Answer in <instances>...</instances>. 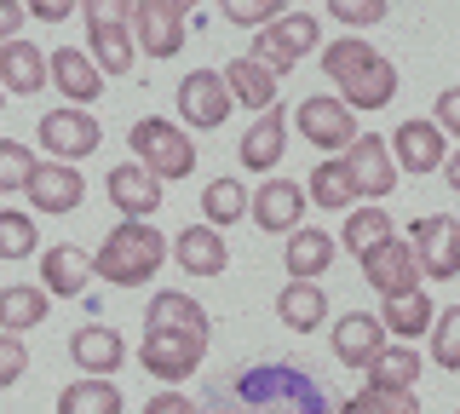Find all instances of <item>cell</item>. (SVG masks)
Instances as JSON below:
<instances>
[{
    "mask_svg": "<svg viewBox=\"0 0 460 414\" xmlns=\"http://www.w3.org/2000/svg\"><path fill=\"white\" fill-rule=\"evenodd\" d=\"M213 409L219 414H334L323 385L294 363H248L236 380L219 385Z\"/></svg>",
    "mask_w": 460,
    "mask_h": 414,
    "instance_id": "cell-1",
    "label": "cell"
},
{
    "mask_svg": "<svg viewBox=\"0 0 460 414\" xmlns=\"http://www.w3.org/2000/svg\"><path fill=\"white\" fill-rule=\"evenodd\" d=\"M323 75L340 87L351 110H385L397 98V69L385 52H374L363 35H340L323 47Z\"/></svg>",
    "mask_w": 460,
    "mask_h": 414,
    "instance_id": "cell-2",
    "label": "cell"
},
{
    "mask_svg": "<svg viewBox=\"0 0 460 414\" xmlns=\"http://www.w3.org/2000/svg\"><path fill=\"white\" fill-rule=\"evenodd\" d=\"M162 265H167V236L150 219H121L93 253V277L110 288H144Z\"/></svg>",
    "mask_w": 460,
    "mask_h": 414,
    "instance_id": "cell-3",
    "label": "cell"
},
{
    "mask_svg": "<svg viewBox=\"0 0 460 414\" xmlns=\"http://www.w3.org/2000/svg\"><path fill=\"white\" fill-rule=\"evenodd\" d=\"M133 162L150 167L155 179H190L196 173V145L179 121H162V116H144L133 121Z\"/></svg>",
    "mask_w": 460,
    "mask_h": 414,
    "instance_id": "cell-4",
    "label": "cell"
},
{
    "mask_svg": "<svg viewBox=\"0 0 460 414\" xmlns=\"http://www.w3.org/2000/svg\"><path fill=\"white\" fill-rule=\"evenodd\" d=\"M208 357V334H190V328H144V346H138V363L150 380L162 385H184L201 368Z\"/></svg>",
    "mask_w": 460,
    "mask_h": 414,
    "instance_id": "cell-5",
    "label": "cell"
},
{
    "mask_svg": "<svg viewBox=\"0 0 460 414\" xmlns=\"http://www.w3.org/2000/svg\"><path fill=\"white\" fill-rule=\"evenodd\" d=\"M323 40V23L311 18V12H277L270 23H259L253 30V58L265 69H277V75H288L305 52Z\"/></svg>",
    "mask_w": 460,
    "mask_h": 414,
    "instance_id": "cell-6",
    "label": "cell"
},
{
    "mask_svg": "<svg viewBox=\"0 0 460 414\" xmlns=\"http://www.w3.org/2000/svg\"><path fill=\"white\" fill-rule=\"evenodd\" d=\"M340 162H345L351 190L368 196V202H385V196L397 190V162H392V145H385L380 133H357L351 145L340 150Z\"/></svg>",
    "mask_w": 460,
    "mask_h": 414,
    "instance_id": "cell-7",
    "label": "cell"
},
{
    "mask_svg": "<svg viewBox=\"0 0 460 414\" xmlns=\"http://www.w3.org/2000/svg\"><path fill=\"white\" fill-rule=\"evenodd\" d=\"M40 145H47L52 162H86L104 145V127H98V116H86L81 104H64V110L40 116Z\"/></svg>",
    "mask_w": 460,
    "mask_h": 414,
    "instance_id": "cell-8",
    "label": "cell"
},
{
    "mask_svg": "<svg viewBox=\"0 0 460 414\" xmlns=\"http://www.w3.org/2000/svg\"><path fill=\"white\" fill-rule=\"evenodd\" d=\"M409 248H414V260H420V277H431V282L460 277V219H443V213L414 219Z\"/></svg>",
    "mask_w": 460,
    "mask_h": 414,
    "instance_id": "cell-9",
    "label": "cell"
},
{
    "mask_svg": "<svg viewBox=\"0 0 460 414\" xmlns=\"http://www.w3.org/2000/svg\"><path fill=\"white\" fill-rule=\"evenodd\" d=\"M294 121H299V133H305L316 150H345V145L357 138V110L345 104V98H323V92H311L305 104L294 110Z\"/></svg>",
    "mask_w": 460,
    "mask_h": 414,
    "instance_id": "cell-10",
    "label": "cell"
},
{
    "mask_svg": "<svg viewBox=\"0 0 460 414\" xmlns=\"http://www.w3.org/2000/svg\"><path fill=\"white\" fill-rule=\"evenodd\" d=\"M184 18H190V12L167 6V0H133V40H138V52H150V58H179Z\"/></svg>",
    "mask_w": 460,
    "mask_h": 414,
    "instance_id": "cell-11",
    "label": "cell"
},
{
    "mask_svg": "<svg viewBox=\"0 0 460 414\" xmlns=\"http://www.w3.org/2000/svg\"><path fill=\"white\" fill-rule=\"evenodd\" d=\"M23 196H29V207H40V213H75L81 196H86V179H81L75 162H35Z\"/></svg>",
    "mask_w": 460,
    "mask_h": 414,
    "instance_id": "cell-12",
    "label": "cell"
},
{
    "mask_svg": "<svg viewBox=\"0 0 460 414\" xmlns=\"http://www.w3.org/2000/svg\"><path fill=\"white\" fill-rule=\"evenodd\" d=\"M104 190H110V207L121 213V219H150V213H162V179H155L150 167H138V162L110 167Z\"/></svg>",
    "mask_w": 460,
    "mask_h": 414,
    "instance_id": "cell-13",
    "label": "cell"
},
{
    "mask_svg": "<svg viewBox=\"0 0 460 414\" xmlns=\"http://www.w3.org/2000/svg\"><path fill=\"white\" fill-rule=\"evenodd\" d=\"M248 219L259 225V231H270V236H288L299 219H305V190H299L294 179H265L259 190L248 196Z\"/></svg>",
    "mask_w": 460,
    "mask_h": 414,
    "instance_id": "cell-14",
    "label": "cell"
},
{
    "mask_svg": "<svg viewBox=\"0 0 460 414\" xmlns=\"http://www.w3.org/2000/svg\"><path fill=\"white\" fill-rule=\"evenodd\" d=\"M363 277H368L374 294H402V288H420V260H414L409 242L385 236L380 248L363 253Z\"/></svg>",
    "mask_w": 460,
    "mask_h": 414,
    "instance_id": "cell-15",
    "label": "cell"
},
{
    "mask_svg": "<svg viewBox=\"0 0 460 414\" xmlns=\"http://www.w3.org/2000/svg\"><path fill=\"white\" fill-rule=\"evenodd\" d=\"M179 116L190 127H225L230 116V87L219 69H196V75L179 81Z\"/></svg>",
    "mask_w": 460,
    "mask_h": 414,
    "instance_id": "cell-16",
    "label": "cell"
},
{
    "mask_svg": "<svg viewBox=\"0 0 460 414\" xmlns=\"http://www.w3.org/2000/svg\"><path fill=\"white\" fill-rule=\"evenodd\" d=\"M47 81L69 98V104H98V92H104V69H98L93 52H81V47H58L47 58Z\"/></svg>",
    "mask_w": 460,
    "mask_h": 414,
    "instance_id": "cell-17",
    "label": "cell"
},
{
    "mask_svg": "<svg viewBox=\"0 0 460 414\" xmlns=\"http://www.w3.org/2000/svg\"><path fill=\"white\" fill-rule=\"evenodd\" d=\"M392 162H397V173H438L443 167V133H438V121H402L392 138Z\"/></svg>",
    "mask_w": 460,
    "mask_h": 414,
    "instance_id": "cell-18",
    "label": "cell"
},
{
    "mask_svg": "<svg viewBox=\"0 0 460 414\" xmlns=\"http://www.w3.org/2000/svg\"><path fill=\"white\" fill-rule=\"evenodd\" d=\"M40 260V288L52 299H75L86 282H93V253L75 248V242H52L47 253H35Z\"/></svg>",
    "mask_w": 460,
    "mask_h": 414,
    "instance_id": "cell-19",
    "label": "cell"
},
{
    "mask_svg": "<svg viewBox=\"0 0 460 414\" xmlns=\"http://www.w3.org/2000/svg\"><path fill=\"white\" fill-rule=\"evenodd\" d=\"M167 248H172L167 260H179L184 277H219V270L230 265V248H225V236L213 231V225H184Z\"/></svg>",
    "mask_w": 460,
    "mask_h": 414,
    "instance_id": "cell-20",
    "label": "cell"
},
{
    "mask_svg": "<svg viewBox=\"0 0 460 414\" xmlns=\"http://www.w3.org/2000/svg\"><path fill=\"white\" fill-rule=\"evenodd\" d=\"M47 87V52L35 47V40H0V92H18V98H29V92H40Z\"/></svg>",
    "mask_w": 460,
    "mask_h": 414,
    "instance_id": "cell-21",
    "label": "cell"
},
{
    "mask_svg": "<svg viewBox=\"0 0 460 414\" xmlns=\"http://www.w3.org/2000/svg\"><path fill=\"white\" fill-rule=\"evenodd\" d=\"M385 322L380 317H368V311H351V317H340L334 322V357L345 368H368L374 363V351L385 346Z\"/></svg>",
    "mask_w": 460,
    "mask_h": 414,
    "instance_id": "cell-22",
    "label": "cell"
},
{
    "mask_svg": "<svg viewBox=\"0 0 460 414\" xmlns=\"http://www.w3.org/2000/svg\"><path fill=\"white\" fill-rule=\"evenodd\" d=\"M69 357L81 363V374H115V368L127 363V346H121V334L104 322H86L69 334Z\"/></svg>",
    "mask_w": 460,
    "mask_h": 414,
    "instance_id": "cell-23",
    "label": "cell"
},
{
    "mask_svg": "<svg viewBox=\"0 0 460 414\" xmlns=\"http://www.w3.org/2000/svg\"><path fill=\"white\" fill-rule=\"evenodd\" d=\"M282 150H288V116H282V104L277 110H259V121L248 127V138H242V167H248V173H270V167L282 162Z\"/></svg>",
    "mask_w": 460,
    "mask_h": 414,
    "instance_id": "cell-24",
    "label": "cell"
},
{
    "mask_svg": "<svg viewBox=\"0 0 460 414\" xmlns=\"http://www.w3.org/2000/svg\"><path fill=\"white\" fill-rule=\"evenodd\" d=\"M219 75H225V87H230L236 104H248V110H270V104H277V81L282 75H277V69H265L253 52H248V58H230Z\"/></svg>",
    "mask_w": 460,
    "mask_h": 414,
    "instance_id": "cell-25",
    "label": "cell"
},
{
    "mask_svg": "<svg viewBox=\"0 0 460 414\" xmlns=\"http://www.w3.org/2000/svg\"><path fill=\"white\" fill-rule=\"evenodd\" d=\"M282 265H288V277L316 282L328 265H334V236H328V231H311V225H294V231H288V253H282Z\"/></svg>",
    "mask_w": 460,
    "mask_h": 414,
    "instance_id": "cell-26",
    "label": "cell"
},
{
    "mask_svg": "<svg viewBox=\"0 0 460 414\" xmlns=\"http://www.w3.org/2000/svg\"><path fill=\"white\" fill-rule=\"evenodd\" d=\"M431 317H438V305H431V294L426 288H402V294H385V311H380V322H385V334H397V339H420Z\"/></svg>",
    "mask_w": 460,
    "mask_h": 414,
    "instance_id": "cell-27",
    "label": "cell"
},
{
    "mask_svg": "<svg viewBox=\"0 0 460 414\" xmlns=\"http://www.w3.org/2000/svg\"><path fill=\"white\" fill-rule=\"evenodd\" d=\"M277 317H282V328H294V334H311V328H323V317H328V299H323L316 282H299L294 277L277 294Z\"/></svg>",
    "mask_w": 460,
    "mask_h": 414,
    "instance_id": "cell-28",
    "label": "cell"
},
{
    "mask_svg": "<svg viewBox=\"0 0 460 414\" xmlns=\"http://www.w3.org/2000/svg\"><path fill=\"white\" fill-rule=\"evenodd\" d=\"M121 392L110 385V374H81L75 385L58 392V414H121Z\"/></svg>",
    "mask_w": 460,
    "mask_h": 414,
    "instance_id": "cell-29",
    "label": "cell"
},
{
    "mask_svg": "<svg viewBox=\"0 0 460 414\" xmlns=\"http://www.w3.org/2000/svg\"><path fill=\"white\" fill-rule=\"evenodd\" d=\"M144 328H190V334H208V311H201L190 294L162 288L150 305H144Z\"/></svg>",
    "mask_w": 460,
    "mask_h": 414,
    "instance_id": "cell-30",
    "label": "cell"
},
{
    "mask_svg": "<svg viewBox=\"0 0 460 414\" xmlns=\"http://www.w3.org/2000/svg\"><path fill=\"white\" fill-rule=\"evenodd\" d=\"M47 311H52L47 288H29V282L0 288V328H6V334H29L35 322H47Z\"/></svg>",
    "mask_w": 460,
    "mask_h": 414,
    "instance_id": "cell-31",
    "label": "cell"
},
{
    "mask_svg": "<svg viewBox=\"0 0 460 414\" xmlns=\"http://www.w3.org/2000/svg\"><path fill=\"white\" fill-rule=\"evenodd\" d=\"M368 380L414 392V385H420V357H414V346H380V351H374V363H368Z\"/></svg>",
    "mask_w": 460,
    "mask_h": 414,
    "instance_id": "cell-32",
    "label": "cell"
},
{
    "mask_svg": "<svg viewBox=\"0 0 460 414\" xmlns=\"http://www.w3.org/2000/svg\"><path fill=\"white\" fill-rule=\"evenodd\" d=\"M201 213H208L213 231H225V225H236L242 213H248V190H242L236 179H213L208 190H201Z\"/></svg>",
    "mask_w": 460,
    "mask_h": 414,
    "instance_id": "cell-33",
    "label": "cell"
},
{
    "mask_svg": "<svg viewBox=\"0 0 460 414\" xmlns=\"http://www.w3.org/2000/svg\"><path fill=\"white\" fill-rule=\"evenodd\" d=\"M392 236V213L385 207H351V219H345V248L363 260L368 248H380V242Z\"/></svg>",
    "mask_w": 460,
    "mask_h": 414,
    "instance_id": "cell-34",
    "label": "cell"
},
{
    "mask_svg": "<svg viewBox=\"0 0 460 414\" xmlns=\"http://www.w3.org/2000/svg\"><path fill=\"white\" fill-rule=\"evenodd\" d=\"M35 248V213L23 207H0V260H29Z\"/></svg>",
    "mask_w": 460,
    "mask_h": 414,
    "instance_id": "cell-35",
    "label": "cell"
},
{
    "mask_svg": "<svg viewBox=\"0 0 460 414\" xmlns=\"http://www.w3.org/2000/svg\"><path fill=\"white\" fill-rule=\"evenodd\" d=\"M305 190H311L316 207H351V202H357L351 179H345V162H316V173H311Z\"/></svg>",
    "mask_w": 460,
    "mask_h": 414,
    "instance_id": "cell-36",
    "label": "cell"
},
{
    "mask_svg": "<svg viewBox=\"0 0 460 414\" xmlns=\"http://www.w3.org/2000/svg\"><path fill=\"white\" fill-rule=\"evenodd\" d=\"M426 334H431V357H438V368H449V374H460V305L438 311Z\"/></svg>",
    "mask_w": 460,
    "mask_h": 414,
    "instance_id": "cell-37",
    "label": "cell"
},
{
    "mask_svg": "<svg viewBox=\"0 0 460 414\" xmlns=\"http://www.w3.org/2000/svg\"><path fill=\"white\" fill-rule=\"evenodd\" d=\"M351 403L363 414H420V397L414 392H402V385H374V380L351 397Z\"/></svg>",
    "mask_w": 460,
    "mask_h": 414,
    "instance_id": "cell-38",
    "label": "cell"
},
{
    "mask_svg": "<svg viewBox=\"0 0 460 414\" xmlns=\"http://www.w3.org/2000/svg\"><path fill=\"white\" fill-rule=\"evenodd\" d=\"M29 173H35V155H29V145H18V138H0V196H6V190H23Z\"/></svg>",
    "mask_w": 460,
    "mask_h": 414,
    "instance_id": "cell-39",
    "label": "cell"
},
{
    "mask_svg": "<svg viewBox=\"0 0 460 414\" xmlns=\"http://www.w3.org/2000/svg\"><path fill=\"white\" fill-rule=\"evenodd\" d=\"M385 6L392 0H328V18L351 23V30H374V23H385Z\"/></svg>",
    "mask_w": 460,
    "mask_h": 414,
    "instance_id": "cell-40",
    "label": "cell"
},
{
    "mask_svg": "<svg viewBox=\"0 0 460 414\" xmlns=\"http://www.w3.org/2000/svg\"><path fill=\"white\" fill-rule=\"evenodd\" d=\"M225 23H236V30H259V23H270L282 12V0H219Z\"/></svg>",
    "mask_w": 460,
    "mask_h": 414,
    "instance_id": "cell-41",
    "label": "cell"
},
{
    "mask_svg": "<svg viewBox=\"0 0 460 414\" xmlns=\"http://www.w3.org/2000/svg\"><path fill=\"white\" fill-rule=\"evenodd\" d=\"M23 374H29V346H23L18 334H6V328H0V392H12Z\"/></svg>",
    "mask_w": 460,
    "mask_h": 414,
    "instance_id": "cell-42",
    "label": "cell"
},
{
    "mask_svg": "<svg viewBox=\"0 0 460 414\" xmlns=\"http://www.w3.org/2000/svg\"><path fill=\"white\" fill-rule=\"evenodd\" d=\"M431 121H438L443 138H460V87L438 92V104H431Z\"/></svg>",
    "mask_w": 460,
    "mask_h": 414,
    "instance_id": "cell-43",
    "label": "cell"
},
{
    "mask_svg": "<svg viewBox=\"0 0 460 414\" xmlns=\"http://www.w3.org/2000/svg\"><path fill=\"white\" fill-rule=\"evenodd\" d=\"M75 6H81V0H23V12H29V18H40V23H64Z\"/></svg>",
    "mask_w": 460,
    "mask_h": 414,
    "instance_id": "cell-44",
    "label": "cell"
},
{
    "mask_svg": "<svg viewBox=\"0 0 460 414\" xmlns=\"http://www.w3.org/2000/svg\"><path fill=\"white\" fill-rule=\"evenodd\" d=\"M144 414H201L184 392H155L150 403H144Z\"/></svg>",
    "mask_w": 460,
    "mask_h": 414,
    "instance_id": "cell-45",
    "label": "cell"
},
{
    "mask_svg": "<svg viewBox=\"0 0 460 414\" xmlns=\"http://www.w3.org/2000/svg\"><path fill=\"white\" fill-rule=\"evenodd\" d=\"M23 18H29V12H23V0H0V40H12V35H18V30H23Z\"/></svg>",
    "mask_w": 460,
    "mask_h": 414,
    "instance_id": "cell-46",
    "label": "cell"
},
{
    "mask_svg": "<svg viewBox=\"0 0 460 414\" xmlns=\"http://www.w3.org/2000/svg\"><path fill=\"white\" fill-rule=\"evenodd\" d=\"M443 179H449V190L460 196V150H455V155H443Z\"/></svg>",
    "mask_w": 460,
    "mask_h": 414,
    "instance_id": "cell-47",
    "label": "cell"
},
{
    "mask_svg": "<svg viewBox=\"0 0 460 414\" xmlns=\"http://www.w3.org/2000/svg\"><path fill=\"white\" fill-rule=\"evenodd\" d=\"M167 6H179V12H196V6H201V0H167Z\"/></svg>",
    "mask_w": 460,
    "mask_h": 414,
    "instance_id": "cell-48",
    "label": "cell"
},
{
    "mask_svg": "<svg viewBox=\"0 0 460 414\" xmlns=\"http://www.w3.org/2000/svg\"><path fill=\"white\" fill-rule=\"evenodd\" d=\"M334 414H363V409H357V403H340V409H334Z\"/></svg>",
    "mask_w": 460,
    "mask_h": 414,
    "instance_id": "cell-49",
    "label": "cell"
}]
</instances>
